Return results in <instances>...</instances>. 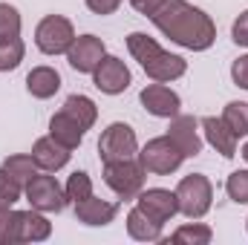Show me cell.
Masks as SVG:
<instances>
[{
  "label": "cell",
  "instance_id": "16",
  "mask_svg": "<svg viewBox=\"0 0 248 245\" xmlns=\"http://www.w3.org/2000/svg\"><path fill=\"white\" fill-rule=\"evenodd\" d=\"M119 208L107 199H95V196H87L84 202H75V216L78 222L90 225V228H104L116 219Z\"/></svg>",
  "mask_w": 248,
  "mask_h": 245
},
{
  "label": "cell",
  "instance_id": "24",
  "mask_svg": "<svg viewBox=\"0 0 248 245\" xmlns=\"http://www.w3.org/2000/svg\"><path fill=\"white\" fill-rule=\"evenodd\" d=\"M214 240V231L202 222H190V225H179L170 237V243L176 245H208Z\"/></svg>",
  "mask_w": 248,
  "mask_h": 245
},
{
  "label": "cell",
  "instance_id": "6",
  "mask_svg": "<svg viewBox=\"0 0 248 245\" xmlns=\"http://www.w3.org/2000/svg\"><path fill=\"white\" fill-rule=\"evenodd\" d=\"M72 41H75V29L72 20L63 15H46L35 29V46L44 55H66Z\"/></svg>",
  "mask_w": 248,
  "mask_h": 245
},
{
  "label": "cell",
  "instance_id": "33",
  "mask_svg": "<svg viewBox=\"0 0 248 245\" xmlns=\"http://www.w3.org/2000/svg\"><path fill=\"white\" fill-rule=\"evenodd\" d=\"M84 3L93 15H113L122 6V0H84Z\"/></svg>",
  "mask_w": 248,
  "mask_h": 245
},
{
  "label": "cell",
  "instance_id": "28",
  "mask_svg": "<svg viewBox=\"0 0 248 245\" xmlns=\"http://www.w3.org/2000/svg\"><path fill=\"white\" fill-rule=\"evenodd\" d=\"M23 55H26V46H23L20 38L17 41H9V44H0V72L17 69L20 61H23Z\"/></svg>",
  "mask_w": 248,
  "mask_h": 245
},
{
  "label": "cell",
  "instance_id": "21",
  "mask_svg": "<svg viewBox=\"0 0 248 245\" xmlns=\"http://www.w3.org/2000/svg\"><path fill=\"white\" fill-rule=\"evenodd\" d=\"M61 110L66 116H72L84 130H90V127L95 124V119H98V107H95L93 98H87V95H69V98L63 101Z\"/></svg>",
  "mask_w": 248,
  "mask_h": 245
},
{
  "label": "cell",
  "instance_id": "14",
  "mask_svg": "<svg viewBox=\"0 0 248 245\" xmlns=\"http://www.w3.org/2000/svg\"><path fill=\"white\" fill-rule=\"evenodd\" d=\"M69 156H72V150L63 147V144H58L52 136H44V138H38V141L32 144V159H35V165H38L41 170H46V173L61 170L63 165L69 162Z\"/></svg>",
  "mask_w": 248,
  "mask_h": 245
},
{
  "label": "cell",
  "instance_id": "19",
  "mask_svg": "<svg viewBox=\"0 0 248 245\" xmlns=\"http://www.w3.org/2000/svg\"><path fill=\"white\" fill-rule=\"evenodd\" d=\"M127 234L136 243H162V225L153 222L147 214H141L139 208H133L127 214Z\"/></svg>",
  "mask_w": 248,
  "mask_h": 245
},
{
  "label": "cell",
  "instance_id": "20",
  "mask_svg": "<svg viewBox=\"0 0 248 245\" xmlns=\"http://www.w3.org/2000/svg\"><path fill=\"white\" fill-rule=\"evenodd\" d=\"M3 170H6V173H9L17 184H20V187H26V184L41 173V168L35 165V159H32V156H26V153H15V156H9V159L3 162Z\"/></svg>",
  "mask_w": 248,
  "mask_h": 245
},
{
  "label": "cell",
  "instance_id": "4",
  "mask_svg": "<svg viewBox=\"0 0 248 245\" xmlns=\"http://www.w3.org/2000/svg\"><path fill=\"white\" fill-rule=\"evenodd\" d=\"M136 159H139V165H141L147 173H156V176H168V173L179 170V165L185 162L182 150L168 138V133L150 138V141L136 153Z\"/></svg>",
  "mask_w": 248,
  "mask_h": 245
},
{
  "label": "cell",
  "instance_id": "35",
  "mask_svg": "<svg viewBox=\"0 0 248 245\" xmlns=\"http://www.w3.org/2000/svg\"><path fill=\"white\" fill-rule=\"evenodd\" d=\"M243 159L248 162V141H246V147H243Z\"/></svg>",
  "mask_w": 248,
  "mask_h": 245
},
{
  "label": "cell",
  "instance_id": "34",
  "mask_svg": "<svg viewBox=\"0 0 248 245\" xmlns=\"http://www.w3.org/2000/svg\"><path fill=\"white\" fill-rule=\"evenodd\" d=\"M162 3H165V0H130V6H133L139 15H144V17H150Z\"/></svg>",
  "mask_w": 248,
  "mask_h": 245
},
{
  "label": "cell",
  "instance_id": "3",
  "mask_svg": "<svg viewBox=\"0 0 248 245\" xmlns=\"http://www.w3.org/2000/svg\"><path fill=\"white\" fill-rule=\"evenodd\" d=\"M176 202H179V214L187 219H202L211 211L214 202V184L202 173H190L176 184Z\"/></svg>",
  "mask_w": 248,
  "mask_h": 245
},
{
  "label": "cell",
  "instance_id": "26",
  "mask_svg": "<svg viewBox=\"0 0 248 245\" xmlns=\"http://www.w3.org/2000/svg\"><path fill=\"white\" fill-rule=\"evenodd\" d=\"M20 38V12L12 3H0V44Z\"/></svg>",
  "mask_w": 248,
  "mask_h": 245
},
{
  "label": "cell",
  "instance_id": "9",
  "mask_svg": "<svg viewBox=\"0 0 248 245\" xmlns=\"http://www.w3.org/2000/svg\"><path fill=\"white\" fill-rule=\"evenodd\" d=\"M136 208L141 214H147L153 222L165 225L179 214V202H176V190H165V187H147L136 196Z\"/></svg>",
  "mask_w": 248,
  "mask_h": 245
},
{
  "label": "cell",
  "instance_id": "27",
  "mask_svg": "<svg viewBox=\"0 0 248 245\" xmlns=\"http://www.w3.org/2000/svg\"><path fill=\"white\" fill-rule=\"evenodd\" d=\"M63 193H66V202H84L87 196H93V179H90V173H84V170H75L66 184H63Z\"/></svg>",
  "mask_w": 248,
  "mask_h": 245
},
{
  "label": "cell",
  "instance_id": "36",
  "mask_svg": "<svg viewBox=\"0 0 248 245\" xmlns=\"http://www.w3.org/2000/svg\"><path fill=\"white\" fill-rule=\"evenodd\" d=\"M246 225H248V222H246Z\"/></svg>",
  "mask_w": 248,
  "mask_h": 245
},
{
  "label": "cell",
  "instance_id": "5",
  "mask_svg": "<svg viewBox=\"0 0 248 245\" xmlns=\"http://www.w3.org/2000/svg\"><path fill=\"white\" fill-rule=\"evenodd\" d=\"M147 170L139 165V159H119V162H104V182L119 199H136L144 190Z\"/></svg>",
  "mask_w": 248,
  "mask_h": 245
},
{
  "label": "cell",
  "instance_id": "2",
  "mask_svg": "<svg viewBox=\"0 0 248 245\" xmlns=\"http://www.w3.org/2000/svg\"><path fill=\"white\" fill-rule=\"evenodd\" d=\"M127 49H130V55L139 61V66L147 72L150 81L168 84V81H176V78H182L187 72L185 58L165 52V49H162L150 35H144V32H130V35H127Z\"/></svg>",
  "mask_w": 248,
  "mask_h": 245
},
{
  "label": "cell",
  "instance_id": "31",
  "mask_svg": "<svg viewBox=\"0 0 248 245\" xmlns=\"http://www.w3.org/2000/svg\"><path fill=\"white\" fill-rule=\"evenodd\" d=\"M231 38H234L237 46H248V9L234 20V26H231Z\"/></svg>",
  "mask_w": 248,
  "mask_h": 245
},
{
  "label": "cell",
  "instance_id": "23",
  "mask_svg": "<svg viewBox=\"0 0 248 245\" xmlns=\"http://www.w3.org/2000/svg\"><path fill=\"white\" fill-rule=\"evenodd\" d=\"M52 234V222L41 211H23V243H44Z\"/></svg>",
  "mask_w": 248,
  "mask_h": 245
},
{
  "label": "cell",
  "instance_id": "10",
  "mask_svg": "<svg viewBox=\"0 0 248 245\" xmlns=\"http://www.w3.org/2000/svg\"><path fill=\"white\" fill-rule=\"evenodd\" d=\"M130 81H133V75H130L127 63L122 58H116V55H104L101 63L95 66V72H93V84L104 95H119V92H124L130 87Z\"/></svg>",
  "mask_w": 248,
  "mask_h": 245
},
{
  "label": "cell",
  "instance_id": "25",
  "mask_svg": "<svg viewBox=\"0 0 248 245\" xmlns=\"http://www.w3.org/2000/svg\"><path fill=\"white\" fill-rule=\"evenodd\" d=\"M222 122L228 124V130H231L237 138H246L248 136V104L246 101H231V104H225Z\"/></svg>",
  "mask_w": 248,
  "mask_h": 245
},
{
  "label": "cell",
  "instance_id": "8",
  "mask_svg": "<svg viewBox=\"0 0 248 245\" xmlns=\"http://www.w3.org/2000/svg\"><path fill=\"white\" fill-rule=\"evenodd\" d=\"M23 193H26V202H29L35 211H41V214H61L63 208H66V193H63V187L58 184V179L49 176L46 170H41L32 182L26 184Z\"/></svg>",
  "mask_w": 248,
  "mask_h": 245
},
{
  "label": "cell",
  "instance_id": "7",
  "mask_svg": "<svg viewBox=\"0 0 248 245\" xmlns=\"http://www.w3.org/2000/svg\"><path fill=\"white\" fill-rule=\"evenodd\" d=\"M139 138L136 130L124 122H113L98 138V156L101 162H119V159H136Z\"/></svg>",
  "mask_w": 248,
  "mask_h": 245
},
{
  "label": "cell",
  "instance_id": "30",
  "mask_svg": "<svg viewBox=\"0 0 248 245\" xmlns=\"http://www.w3.org/2000/svg\"><path fill=\"white\" fill-rule=\"evenodd\" d=\"M20 193H23V187L0 168V208H15V202L20 199Z\"/></svg>",
  "mask_w": 248,
  "mask_h": 245
},
{
  "label": "cell",
  "instance_id": "1",
  "mask_svg": "<svg viewBox=\"0 0 248 245\" xmlns=\"http://www.w3.org/2000/svg\"><path fill=\"white\" fill-rule=\"evenodd\" d=\"M150 20L165 38H170L173 44H179L185 49H193V52H205L217 41L214 20L187 0H165L150 15Z\"/></svg>",
  "mask_w": 248,
  "mask_h": 245
},
{
  "label": "cell",
  "instance_id": "11",
  "mask_svg": "<svg viewBox=\"0 0 248 245\" xmlns=\"http://www.w3.org/2000/svg\"><path fill=\"white\" fill-rule=\"evenodd\" d=\"M107 55L104 49V41L95 38V35H78L72 41V46L66 49V61L75 72H95V66L101 63V58Z\"/></svg>",
  "mask_w": 248,
  "mask_h": 245
},
{
  "label": "cell",
  "instance_id": "17",
  "mask_svg": "<svg viewBox=\"0 0 248 245\" xmlns=\"http://www.w3.org/2000/svg\"><path fill=\"white\" fill-rule=\"evenodd\" d=\"M26 90H29V95H35V98H41V101L52 98V95L61 90V75H58V69H52V66H35V69L26 75Z\"/></svg>",
  "mask_w": 248,
  "mask_h": 245
},
{
  "label": "cell",
  "instance_id": "13",
  "mask_svg": "<svg viewBox=\"0 0 248 245\" xmlns=\"http://www.w3.org/2000/svg\"><path fill=\"white\" fill-rule=\"evenodd\" d=\"M168 138L182 150V156L190 159V156H199L202 153V136H199V122L193 116H173L170 119V127H168Z\"/></svg>",
  "mask_w": 248,
  "mask_h": 245
},
{
  "label": "cell",
  "instance_id": "29",
  "mask_svg": "<svg viewBox=\"0 0 248 245\" xmlns=\"http://www.w3.org/2000/svg\"><path fill=\"white\" fill-rule=\"evenodd\" d=\"M225 193L231 202L237 205H248V170H234L225 179Z\"/></svg>",
  "mask_w": 248,
  "mask_h": 245
},
{
  "label": "cell",
  "instance_id": "18",
  "mask_svg": "<svg viewBox=\"0 0 248 245\" xmlns=\"http://www.w3.org/2000/svg\"><path fill=\"white\" fill-rule=\"evenodd\" d=\"M84 127L75 122L72 116H66V113H55L52 119H49V136L58 141V144H63V147H69V150H75L81 141H84Z\"/></svg>",
  "mask_w": 248,
  "mask_h": 245
},
{
  "label": "cell",
  "instance_id": "32",
  "mask_svg": "<svg viewBox=\"0 0 248 245\" xmlns=\"http://www.w3.org/2000/svg\"><path fill=\"white\" fill-rule=\"evenodd\" d=\"M231 78H234L237 87L248 90V55H240L237 61L231 63Z\"/></svg>",
  "mask_w": 248,
  "mask_h": 245
},
{
  "label": "cell",
  "instance_id": "12",
  "mask_svg": "<svg viewBox=\"0 0 248 245\" xmlns=\"http://www.w3.org/2000/svg\"><path fill=\"white\" fill-rule=\"evenodd\" d=\"M139 101H141V107H144L150 116H156V119H173V116H179V107H182L179 95H176L170 87H165L162 81L147 84V87L139 92Z\"/></svg>",
  "mask_w": 248,
  "mask_h": 245
},
{
  "label": "cell",
  "instance_id": "22",
  "mask_svg": "<svg viewBox=\"0 0 248 245\" xmlns=\"http://www.w3.org/2000/svg\"><path fill=\"white\" fill-rule=\"evenodd\" d=\"M23 243V211L0 208V245Z\"/></svg>",
  "mask_w": 248,
  "mask_h": 245
},
{
  "label": "cell",
  "instance_id": "15",
  "mask_svg": "<svg viewBox=\"0 0 248 245\" xmlns=\"http://www.w3.org/2000/svg\"><path fill=\"white\" fill-rule=\"evenodd\" d=\"M202 133H205V141L217 150V153H222L225 159H234L237 156V136L228 130V124L222 122V119H217V116H205L202 122Z\"/></svg>",
  "mask_w": 248,
  "mask_h": 245
}]
</instances>
